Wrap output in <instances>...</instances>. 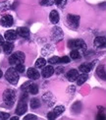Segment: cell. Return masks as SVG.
Segmentation results:
<instances>
[{
    "label": "cell",
    "mask_w": 106,
    "mask_h": 120,
    "mask_svg": "<svg viewBox=\"0 0 106 120\" xmlns=\"http://www.w3.org/2000/svg\"><path fill=\"white\" fill-rule=\"evenodd\" d=\"M54 2L56 5H58V6L64 7L65 4H66V2H67V0H54Z\"/></svg>",
    "instance_id": "30"
},
{
    "label": "cell",
    "mask_w": 106,
    "mask_h": 120,
    "mask_svg": "<svg viewBox=\"0 0 106 120\" xmlns=\"http://www.w3.org/2000/svg\"><path fill=\"white\" fill-rule=\"evenodd\" d=\"M96 74L99 78H101L102 80H105V67H104V65H99L97 67Z\"/></svg>",
    "instance_id": "21"
},
{
    "label": "cell",
    "mask_w": 106,
    "mask_h": 120,
    "mask_svg": "<svg viewBox=\"0 0 106 120\" xmlns=\"http://www.w3.org/2000/svg\"><path fill=\"white\" fill-rule=\"evenodd\" d=\"M10 115L6 112H2L0 111V120H5V119H9Z\"/></svg>",
    "instance_id": "31"
},
{
    "label": "cell",
    "mask_w": 106,
    "mask_h": 120,
    "mask_svg": "<svg viewBox=\"0 0 106 120\" xmlns=\"http://www.w3.org/2000/svg\"><path fill=\"white\" fill-rule=\"evenodd\" d=\"M11 119H12V120H14V119H16V120H18V119H19V118H18V117H12V118H11Z\"/></svg>",
    "instance_id": "39"
},
{
    "label": "cell",
    "mask_w": 106,
    "mask_h": 120,
    "mask_svg": "<svg viewBox=\"0 0 106 120\" xmlns=\"http://www.w3.org/2000/svg\"><path fill=\"white\" fill-rule=\"evenodd\" d=\"M54 3V0H39V4L42 6H51Z\"/></svg>",
    "instance_id": "27"
},
{
    "label": "cell",
    "mask_w": 106,
    "mask_h": 120,
    "mask_svg": "<svg viewBox=\"0 0 106 120\" xmlns=\"http://www.w3.org/2000/svg\"><path fill=\"white\" fill-rule=\"evenodd\" d=\"M70 62V57L69 56H63L60 58V63H64V64H67Z\"/></svg>",
    "instance_id": "32"
},
{
    "label": "cell",
    "mask_w": 106,
    "mask_h": 120,
    "mask_svg": "<svg viewBox=\"0 0 106 120\" xmlns=\"http://www.w3.org/2000/svg\"><path fill=\"white\" fill-rule=\"evenodd\" d=\"M52 51H53V47L50 45V44H47V45H45V46L42 48L41 53H42L43 56H47V55H49V54L51 53Z\"/></svg>",
    "instance_id": "22"
},
{
    "label": "cell",
    "mask_w": 106,
    "mask_h": 120,
    "mask_svg": "<svg viewBox=\"0 0 106 120\" xmlns=\"http://www.w3.org/2000/svg\"><path fill=\"white\" fill-rule=\"evenodd\" d=\"M66 23H67V26L70 29L77 30L80 26V16L79 15L69 14L66 17Z\"/></svg>",
    "instance_id": "4"
},
{
    "label": "cell",
    "mask_w": 106,
    "mask_h": 120,
    "mask_svg": "<svg viewBox=\"0 0 106 120\" xmlns=\"http://www.w3.org/2000/svg\"><path fill=\"white\" fill-rule=\"evenodd\" d=\"M2 46H3V51L5 54H10L14 49V44L12 43V41H7V42H3Z\"/></svg>",
    "instance_id": "16"
},
{
    "label": "cell",
    "mask_w": 106,
    "mask_h": 120,
    "mask_svg": "<svg viewBox=\"0 0 106 120\" xmlns=\"http://www.w3.org/2000/svg\"><path fill=\"white\" fill-rule=\"evenodd\" d=\"M42 99L44 101V102L46 103L48 106H50V107L53 106L54 103L56 102V98H55V97L53 96V94L50 93V92L44 93L43 96H42Z\"/></svg>",
    "instance_id": "9"
},
{
    "label": "cell",
    "mask_w": 106,
    "mask_h": 120,
    "mask_svg": "<svg viewBox=\"0 0 106 120\" xmlns=\"http://www.w3.org/2000/svg\"><path fill=\"white\" fill-rule=\"evenodd\" d=\"M13 23H14V21H13V17L11 15H5V16H3L1 18V20H0V25L4 28L11 27Z\"/></svg>",
    "instance_id": "10"
},
{
    "label": "cell",
    "mask_w": 106,
    "mask_h": 120,
    "mask_svg": "<svg viewBox=\"0 0 106 120\" xmlns=\"http://www.w3.org/2000/svg\"><path fill=\"white\" fill-rule=\"evenodd\" d=\"M48 62L50 64H58L60 63V57L58 56H53V57H50L48 59Z\"/></svg>",
    "instance_id": "29"
},
{
    "label": "cell",
    "mask_w": 106,
    "mask_h": 120,
    "mask_svg": "<svg viewBox=\"0 0 106 120\" xmlns=\"http://www.w3.org/2000/svg\"><path fill=\"white\" fill-rule=\"evenodd\" d=\"M46 64V60H45L44 58H38L37 61H35V67L37 68H42L44 65Z\"/></svg>",
    "instance_id": "25"
},
{
    "label": "cell",
    "mask_w": 106,
    "mask_h": 120,
    "mask_svg": "<svg viewBox=\"0 0 106 120\" xmlns=\"http://www.w3.org/2000/svg\"><path fill=\"white\" fill-rule=\"evenodd\" d=\"M27 75L31 80H37L40 77L39 72L35 68H29L27 71Z\"/></svg>",
    "instance_id": "12"
},
{
    "label": "cell",
    "mask_w": 106,
    "mask_h": 120,
    "mask_svg": "<svg viewBox=\"0 0 106 120\" xmlns=\"http://www.w3.org/2000/svg\"><path fill=\"white\" fill-rule=\"evenodd\" d=\"M63 37H64V34H63V31L61 28L59 27H54L52 32H51V38L54 42H59L61 41L63 39Z\"/></svg>",
    "instance_id": "8"
},
{
    "label": "cell",
    "mask_w": 106,
    "mask_h": 120,
    "mask_svg": "<svg viewBox=\"0 0 106 120\" xmlns=\"http://www.w3.org/2000/svg\"><path fill=\"white\" fill-rule=\"evenodd\" d=\"M88 73H83V74H80V75H78L77 79H76L78 86H82V85L88 80Z\"/></svg>",
    "instance_id": "20"
},
{
    "label": "cell",
    "mask_w": 106,
    "mask_h": 120,
    "mask_svg": "<svg viewBox=\"0 0 106 120\" xmlns=\"http://www.w3.org/2000/svg\"><path fill=\"white\" fill-rule=\"evenodd\" d=\"M78 75H79L78 70H76V69H71L70 71L67 73L66 77H67V79L69 80L70 82H74V81H76V79H77Z\"/></svg>",
    "instance_id": "17"
},
{
    "label": "cell",
    "mask_w": 106,
    "mask_h": 120,
    "mask_svg": "<svg viewBox=\"0 0 106 120\" xmlns=\"http://www.w3.org/2000/svg\"><path fill=\"white\" fill-rule=\"evenodd\" d=\"M54 71H55V69L51 66V65H49V66H46V67L43 68L42 72H41V75H42L43 78H49L50 76H52L53 75Z\"/></svg>",
    "instance_id": "13"
},
{
    "label": "cell",
    "mask_w": 106,
    "mask_h": 120,
    "mask_svg": "<svg viewBox=\"0 0 106 120\" xmlns=\"http://www.w3.org/2000/svg\"><path fill=\"white\" fill-rule=\"evenodd\" d=\"M3 42H4V38H3V37L1 36V34H0V45H2Z\"/></svg>",
    "instance_id": "37"
},
{
    "label": "cell",
    "mask_w": 106,
    "mask_h": 120,
    "mask_svg": "<svg viewBox=\"0 0 106 120\" xmlns=\"http://www.w3.org/2000/svg\"><path fill=\"white\" fill-rule=\"evenodd\" d=\"M5 77L6 80L12 85H17L19 82V73L16 71L15 68H9L6 73H5Z\"/></svg>",
    "instance_id": "3"
},
{
    "label": "cell",
    "mask_w": 106,
    "mask_h": 120,
    "mask_svg": "<svg viewBox=\"0 0 106 120\" xmlns=\"http://www.w3.org/2000/svg\"><path fill=\"white\" fill-rule=\"evenodd\" d=\"M68 45L70 48H73V49H87V43H85L83 39L78 38V39H71V41H68Z\"/></svg>",
    "instance_id": "6"
},
{
    "label": "cell",
    "mask_w": 106,
    "mask_h": 120,
    "mask_svg": "<svg viewBox=\"0 0 106 120\" xmlns=\"http://www.w3.org/2000/svg\"><path fill=\"white\" fill-rule=\"evenodd\" d=\"M16 66V71L18 72V73H24L25 72V65L23 64V63H19V64H17V65H15Z\"/></svg>",
    "instance_id": "28"
},
{
    "label": "cell",
    "mask_w": 106,
    "mask_h": 120,
    "mask_svg": "<svg viewBox=\"0 0 106 120\" xmlns=\"http://www.w3.org/2000/svg\"><path fill=\"white\" fill-rule=\"evenodd\" d=\"M16 91H14L12 89H7L3 93V101L5 106L12 107L15 101H16Z\"/></svg>",
    "instance_id": "1"
},
{
    "label": "cell",
    "mask_w": 106,
    "mask_h": 120,
    "mask_svg": "<svg viewBox=\"0 0 106 120\" xmlns=\"http://www.w3.org/2000/svg\"><path fill=\"white\" fill-rule=\"evenodd\" d=\"M22 90L24 92H26L28 94H38L37 85L34 84V83H31V82L25 83L22 86Z\"/></svg>",
    "instance_id": "7"
},
{
    "label": "cell",
    "mask_w": 106,
    "mask_h": 120,
    "mask_svg": "<svg viewBox=\"0 0 106 120\" xmlns=\"http://www.w3.org/2000/svg\"><path fill=\"white\" fill-rule=\"evenodd\" d=\"M26 59V55L22 51H16L9 57V63L11 65H17L19 63H23Z\"/></svg>",
    "instance_id": "5"
},
{
    "label": "cell",
    "mask_w": 106,
    "mask_h": 120,
    "mask_svg": "<svg viewBox=\"0 0 106 120\" xmlns=\"http://www.w3.org/2000/svg\"><path fill=\"white\" fill-rule=\"evenodd\" d=\"M49 20L52 24H57L59 22V14L56 10H52L49 15Z\"/></svg>",
    "instance_id": "18"
},
{
    "label": "cell",
    "mask_w": 106,
    "mask_h": 120,
    "mask_svg": "<svg viewBox=\"0 0 106 120\" xmlns=\"http://www.w3.org/2000/svg\"><path fill=\"white\" fill-rule=\"evenodd\" d=\"M47 118H48L49 120H52V119H56V118H57V116L53 113V111H50V112H48V113H47Z\"/></svg>",
    "instance_id": "35"
},
{
    "label": "cell",
    "mask_w": 106,
    "mask_h": 120,
    "mask_svg": "<svg viewBox=\"0 0 106 120\" xmlns=\"http://www.w3.org/2000/svg\"><path fill=\"white\" fill-rule=\"evenodd\" d=\"M17 32L15 31V30H9L5 33V38H6V41H13L15 39L17 38Z\"/></svg>",
    "instance_id": "14"
},
{
    "label": "cell",
    "mask_w": 106,
    "mask_h": 120,
    "mask_svg": "<svg viewBox=\"0 0 106 120\" xmlns=\"http://www.w3.org/2000/svg\"><path fill=\"white\" fill-rule=\"evenodd\" d=\"M70 57L72 59H79L80 57V52L78 49H73L70 53Z\"/></svg>",
    "instance_id": "26"
},
{
    "label": "cell",
    "mask_w": 106,
    "mask_h": 120,
    "mask_svg": "<svg viewBox=\"0 0 106 120\" xmlns=\"http://www.w3.org/2000/svg\"><path fill=\"white\" fill-rule=\"evenodd\" d=\"M63 70H64V68L63 67H58L57 69H56V71H54V72H56L57 74H60V73H63Z\"/></svg>",
    "instance_id": "36"
},
{
    "label": "cell",
    "mask_w": 106,
    "mask_h": 120,
    "mask_svg": "<svg viewBox=\"0 0 106 120\" xmlns=\"http://www.w3.org/2000/svg\"><path fill=\"white\" fill-rule=\"evenodd\" d=\"M95 46L98 48H105V38L104 37H98L94 39Z\"/></svg>",
    "instance_id": "19"
},
{
    "label": "cell",
    "mask_w": 106,
    "mask_h": 120,
    "mask_svg": "<svg viewBox=\"0 0 106 120\" xmlns=\"http://www.w3.org/2000/svg\"><path fill=\"white\" fill-rule=\"evenodd\" d=\"M95 62L96 61H93L91 63H84V64H82L79 67V71L83 72V73H88L92 70V68L94 67L95 65Z\"/></svg>",
    "instance_id": "11"
},
{
    "label": "cell",
    "mask_w": 106,
    "mask_h": 120,
    "mask_svg": "<svg viewBox=\"0 0 106 120\" xmlns=\"http://www.w3.org/2000/svg\"><path fill=\"white\" fill-rule=\"evenodd\" d=\"M64 110H65V107H64L63 105H59V106L55 107L52 111H53V113H54L56 116H59V115H61V114L64 112Z\"/></svg>",
    "instance_id": "23"
},
{
    "label": "cell",
    "mask_w": 106,
    "mask_h": 120,
    "mask_svg": "<svg viewBox=\"0 0 106 120\" xmlns=\"http://www.w3.org/2000/svg\"><path fill=\"white\" fill-rule=\"evenodd\" d=\"M31 107L33 109H35V108H38L40 106V101L38 98H33L31 99Z\"/></svg>",
    "instance_id": "24"
},
{
    "label": "cell",
    "mask_w": 106,
    "mask_h": 120,
    "mask_svg": "<svg viewBox=\"0 0 106 120\" xmlns=\"http://www.w3.org/2000/svg\"><path fill=\"white\" fill-rule=\"evenodd\" d=\"M8 8V2H2L0 3V11H4Z\"/></svg>",
    "instance_id": "33"
},
{
    "label": "cell",
    "mask_w": 106,
    "mask_h": 120,
    "mask_svg": "<svg viewBox=\"0 0 106 120\" xmlns=\"http://www.w3.org/2000/svg\"><path fill=\"white\" fill-rule=\"evenodd\" d=\"M17 34H19L20 37H22V38H28L29 37V30L26 27H20L17 29Z\"/></svg>",
    "instance_id": "15"
},
{
    "label": "cell",
    "mask_w": 106,
    "mask_h": 120,
    "mask_svg": "<svg viewBox=\"0 0 106 120\" xmlns=\"http://www.w3.org/2000/svg\"><path fill=\"white\" fill-rule=\"evenodd\" d=\"M25 120H29V119H33V120H37V115H34V114H28V115L26 117H24Z\"/></svg>",
    "instance_id": "34"
},
{
    "label": "cell",
    "mask_w": 106,
    "mask_h": 120,
    "mask_svg": "<svg viewBox=\"0 0 106 120\" xmlns=\"http://www.w3.org/2000/svg\"><path fill=\"white\" fill-rule=\"evenodd\" d=\"M2 76H3V72L1 71V70H0V78H1Z\"/></svg>",
    "instance_id": "38"
},
{
    "label": "cell",
    "mask_w": 106,
    "mask_h": 120,
    "mask_svg": "<svg viewBox=\"0 0 106 120\" xmlns=\"http://www.w3.org/2000/svg\"><path fill=\"white\" fill-rule=\"evenodd\" d=\"M27 98H28V94H25L24 96L22 94L21 99L19 101V103L16 108V113L17 115H23L27 112L28 110V103H27Z\"/></svg>",
    "instance_id": "2"
}]
</instances>
